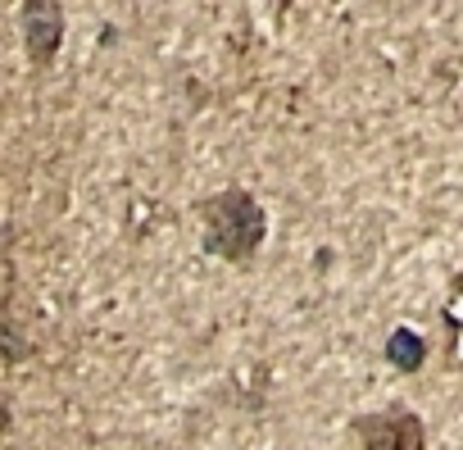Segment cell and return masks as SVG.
<instances>
[{"label":"cell","mask_w":463,"mask_h":450,"mask_svg":"<svg viewBox=\"0 0 463 450\" xmlns=\"http://www.w3.org/2000/svg\"><path fill=\"white\" fill-rule=\"evenodd\" d=\"M200 218H204V251H213V255H222L232 264H246L269 237L264 205L250 191H241V187L218 191L213 200H204Z\"/></svg>","instance_id":"1"},{"label":"cell","mask_w":463,"mask_h":450,"mask_svg":"<svg viewBox=\"0 0 463 450\" xmlns=\"http://www.w3.org/2000/svg\"><path fill=\"white\" fill-rule=\"evenodd\" d=\"M364 450H427V427L413 409H382L359 418Z\"/></svg>","instance_id":"2"},{"label":"cell","mask_w":463,"mask_h":450,"mask_svg":"<svg viewBox=\"0 0 463 450\" xmlns=\"http://www.w3.org/2000/svg\"><path fill=\"white\" fill-rule=\"evenodd\" d=\"M24 46L37 69H51L64 46V10L60 0H24Z\"/></svg>","instance_id":"3"},{"label":"cell","mask_w":463,"mask_h":450,"mask_svg":"<svg viewBox=\"0 0 463 450\" xmlns=\"http://www.w3.org/2000/svg\"><path fill=\"white\" fill-rule=\"evenodd\" d=\"M386 359L400 369V373H418L427 364V341L413 332V328H395L386 337Z\"/></svg>","instance_id":"4"}]
</instances>
